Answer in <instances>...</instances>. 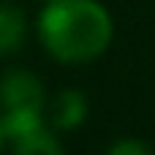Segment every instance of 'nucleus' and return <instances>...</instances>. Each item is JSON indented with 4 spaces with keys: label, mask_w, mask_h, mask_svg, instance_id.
Wrapping results in <instances>:
<instances>
[{
    "label": "nucleus",
    "mask_w": 155,
    "mask_h": 155,
    "mask_svg": "<svg viewBox=\"0 0 155 155\" xmlns=\"http://www.w3.org/2000/svg\"><path fill=\"white\" fill-rule=\"evenodd\" d=\"M41 38L63 63H87L112 41V19L95 0H52L41 14Z\"/></svg>",
    "instance_id": "obj_1"
},
{
    "label": "nucleus",
    "mask_w": 155,
    "mask_h": 155,
    "mask_svg": "<svg viewBox=\"0 0 155 155\" xmlns=\"http://www.w3.org/2000/svg\"><path fill=\"white\" fill-rule=\"evenodd\" d=\"M0 104L5 112L44 109V87L30 71H8L0 79Z\"/></svg>",
    "instance_id": "obj_2"
},
{
    "label": "nucleus",
    "mask_w": 155,
    "mask_h": 155,
    "mask_svg": "<svg viewBox=\"0 0 155 155\" xmlns=\"http://www.w3.org/2000/svg\"><path fill=\"white\" fill-rule=\"evenodd\" d=\"M52 114H54V125H57V128H65V131L76 128V125L84 120V114H87L84 95L76 93V90H65V93L54 101Z\"/></svg>",
    "instance_id": "obj_3"
},
{
    "label": "nucleus",
    "mask_w": 155,
    "mask_h": 155,
    "mask_svg": "<svg viewBox=\"0 0 155 155\" xmlns=\"http://www.w3.org/2000/svg\"><path fill=\"white\" fill-rule=\"evenodd\" d=\"M25 38V14L11 5H0V57L19 49Z\"/></svg>",
    "instance_id": "obj_4"
},
{
    "label": "nucleus",
    "mask_w": 155,
    "mask_h": 155,
    "mask_svg": "<svg viewBox=\"0 0 155 155\" xmlns=\"http://www.w3.org/2000/svg\"><path fill=\"white\" fill-rule=\"evenodd\" d=\"M3 123H5V131H8V139H14V142H22V139L44 131V120H41V112L38 109L5 112L3 114Z\"/></svg>",
    "instance_id": "obj_5"
},
{
    "label": "nucleus",
    "mask_w": 155,
    "mask_h": 155,
    "mask_svg": "<svg viewBox=\"0 0 155 155\" xmlns=\"http://www.w3.org/2000/svg\"><path fill=\"white\" fill-rule=\"evenodd\" d=\"M16 155H63V150L46 131H38V134L16 142Z\"/></svg>",
    "instance_id": "obj_6"
},
{
    "label": "nucleus",
    "mask_w": 155,
    "mask_h": 155,
    "mask_svg": "<svg viewBox=\"0 0 155 155\" xmlns=\"http://www.w3.org/2000/svg\"><path fill=\"white\" fill-rule=\"evenodd\" d=\"M109 155H150V150L144 147V144H139V142H134V139H123V142H117Z\"/></svg>",
    "instance_id": "obj_7"
},
{
    "label": "nucleus",
    "mask_w": 155,
    "mask_h": 155,
    "mask_svg": "<svg viewBox=\"0 0 155 155\" xmlns=\"http://www.w3.org/2000/svg\"><path fill=\"white\" fill-rule=\"evenodd\" d=\"M5 139H8V131H5V123H3V117H0V147H3Z\"/></svg>",
    "instance_id": "obj_8"
}]
</instances>
